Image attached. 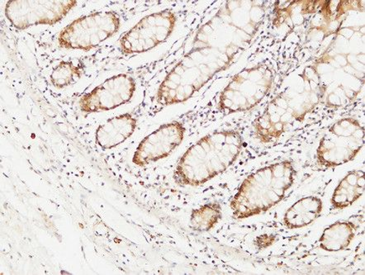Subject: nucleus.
I'll return each instance as SVG.
<instances>
[{
  "instance_id": "obj_1",
  "label": "nucleus",
  "mask_w": 365,
  "mask_h": 275,
  "mask_svg": "<svg viewBox=\"0 0 365 275\" xmlns=\"http://www.w3.org/2000/svg\"><path fill=\"white\" fill-rule=\"evenodd\" d=\"M262 1H227L202 25L192 48L165 77L155 93L158 105L185 103L246 48L262 24Z\"/></svg>"
},
{
  "instance_id": "obj_2",
  "label": "nucleus",
  "mask_w": 365,
  "mask_h": 275,
  "mask_svg": "<svg viewBox=\"0 0 365 275\" xmlns=\"http://www.w3.org/2000/svg\"><path fill=\"white\" fill-rule=\"evenodd\" d=\"M243 142L242 134L235 130L207 134L182 155L174 170V182L180 187L205 185L236 162Z\"/></svg>"
},
{
  "instance_id": "obj_3",
  "label": "nucleus",
  "mask_w": 365,
  "mask_h": 275,
  "mask_svg": "<svg viewBox=\"0 0 365 275\" xmlns=\"http://www.w3.org/2000/svg\"><path fill=\"white\" fill-rule=\"evenodd\" d=\"M295 170L289 160L260 168L248 176L231 201L233 219L242 220L272 209L294 183Z\"/></svg>"
},
{
  "instance_id": "obj_4",
  "label": "nucleus",
  "mask_w": 365,
  "mask_h": 275,
  "mask_svg": "<svg viewBox=\"0 0 365 275\" xmlns=\"http://www.w3.org/2000/svg\"><path fill=\"white\" fill-rule=\"evenodd\" d=\"M273 78V72L263 65L239 72L219 96L218 110L232 114L253 110L268 95Z\"/></svg>"
},
{
  "instance_id": "obj_5",
  "label": "nucleus",
  "mask_w": 365,
  "mask_h": 275,
  "mask_svg": "<svg viewBox=\"0 0 365 275\" xmlns=\"http://www.w3.org/2000/svg\"><path fill=\"white\" fill-rule=\"evenodd\" d=\"M364 128L356 119L342 118L334 123L321 140L317 162L332 168L351 162L364 147Z\"/></svg>"
},
{
  "instance_id": "obj_6",
  "label": "nucleus",
  "mask_w": 365,
  "mask_h": 275,
  "mask_svg": "<svg viewBox=\"0 0 365 275\" xmlns=\"http://www.w3.org/2000/svg\"><path fill=\"white\" fill-rule=\"evenodd\" d=\"M121 27V18L114 11H101L77 19L61 31L62 48L90 51L113 37Z\"/></svg>"
},
{
  "instance_id": "obj_7",
  "label": "nucleus",
  "mask_w": 365,
  "mask_h": 275,
  "mask_svg": "<svg viewBox=\"0 0 365 275\" xmlns=\"http://www.w3.org/2000/svg\"><path fill=\"white\" fill-rule=\"evenodd\" d=\"M176 23V15L170 9L147 15L120 38L121 53L133 55L153 50L170 37Z\"/></svg>"
},
{
  "instance_id": "obj_8",
  "label": "nucleus",
  "mask_w": 365,
  "mask_h": 275,
  "mask_svg": "<svg viewBox=\"0 0 365 275\" xmlns=\"http://www.w3.org/2000/svg\"><path fill=\"white\" fill-rule=\"evenodd\" d=\"M76 0L62 1H9L4 14L15 28L27 29L38 25H55L76 7Z\"/></svg>"
},
{
  "instance_id": "obj_9",
  "label": "nucleus",
  "mask_w": 365,
  "mask_h": 275,
  "mask_svg": "<svg viewBox=\"0 0 365 275\" xmlns=\"http://www.w3.org/2000/svg\"><path fill=\"white\" fill-rule=\"evenodd\" d=\"M137 90V81L128 74L108 78L91 92L81 97V112L95 113L115 110L132 100Z\"/></svg>"
},
{
  "instance_id": "obj_10",
  "label": "nucleus",
  "mask_w": 365,
  "mask_h": 275,
  "mask_svg": "<svg viewBox=\"0 0 365 275\" xmlns=\"http://www.w3.org/2000/svg\"><path fill=\"white\" fill-rule=\"evenodd\" d=\"M186 129L180 122L161 125L140 142L133 155V163L139 167L170 157L184 141Z\"/></svg>"
},
{
  "instance_id": "obj_11",
  "label": "nucleus",
  "mask_w": 365,
  "mask_h": 275,
  "mask_svg": "<svg viewBox=\"0 0 365 275\" xmlns=\"http://www.w3.org/2000/svg\"><path fill=\"white\" fill-rule=\"evenodd\" d=\"M138 127V119L131 113L115 116L98 126L96 142L103 150L115 148L133 136Z\"/></svg>"
},
{
  "instance_id": "obj_12",
  "label": "nucleus",
  "mask_w": 365,
  "mask_h": 275,
  "mask_svg": "<svg viewBox=\"0 0 365 275\" xmlns=\"http://www.w3.org/2000/svg\"><path fill=\"white\" fill-rule=\"evenodd\" d=\"M323 202L316 196H307L294 202L284 215V225L289 230L301 229L312 224L322 214Z\"/></svg>"
},
{
  "instance_id": "obj_13",
  "label": "nucleus",
  "mask_w": 365,
  "mask_h": 275,
  "mask_svg": "<svg viewBox=\"0 0 365 275\" xmlns=\"http://www.w3.org/2000/svg\"><path fill=\"white\" fill-rule=\"evenodd\" d=\"M359 226L356 222L342 220L328 226L318 241L319 247L327 252L346 250L356 236Z\"/></svg>"
},
{
  "instance_id": "obj_14",
  "label": "nucleus",
  "mask_w": 365,
  "mask_h": 275,
  "mask_svg": "<svg viewBox=\"0 0 365 275\" xmlns=\"http://www.w3.org/2000/svg\"><path fill=\"white\" fill-rule=\"evenodd\" d=\"M364 173L353 170L338 184L331 196V204L334 209L343 210L352 206L364 194Z\"/></svg>"
},
{
  "instance_id": "obj_15",
  "label": "nucleus",
  "mask_w": 365,
  "mask_h": 275,
  "mask_svg": "<svg viewBox=\"0 0 365 275\" xmlns=\"http://www.w3.org/2000/svg\"><path fill=\"white\" fill-rule=\"evenodd\" d=\"M222 217V205L217 202H208L192 210L190 227L197 232H207L220 222Z\"/></svg>"
},
{
  "instance_id": "obj_16",
  "label": "nucleus",
  "mask_w": 365,
  "mask_h": 275,
  "mask_svg": "<svg viewBox=\"0 0 365 275\" xmlns=\"http://www.w3.org/2000/svg\"><path fill=\"white\" fill-rule=\"evenodd\" d=\"M85 71V65L82 63L76 65L72 61H61L52 70L50 76L51 84L56 89H64L76 84Z\"/></svg>"
},
{
  "instance_id": "obj_17",
  "label": "nucleus",
  "mask_w": 365,
  "mask_h": 275,
  "mask_svg": "<svg viewBox=\"0 0 365 275\" xmlns=\"http://www.w3.org/2000/svg\"><path fill=\"white\" fill-rule=\"evenodd\" d=\"M277 241L278 237L274 234H262L255 239L254 245L259 251H263L273 246Z\"/></svg>"
},
{
  "instance_id": "obj_18",
  "label": "nucleus",
  "mask_w": 365,
  "mask_h": 275,
  "mask_svg": "<svg viewBox=\"0 0 365 275\" xmlns=\"http://www.w3.org/2000/svg\"><path fill=\"white\" fill-rule=\"evenodd\" d=\"M318 75L317 71L315 69L314 66H309L304 70V74H302V78L304 79H307L309 81L314 80V78Z\"/></svg>"
},
{
  "instance_id": "obj_19",
  "label": "nucleus",
  "mask_w": 365,
  "mask_h": 275,
  "mask_svg": "<svg viewBox=\"0 0 365 275\" xmlns=\"http://www.w3.org/2000/svg\"><path fill=\"white\" fill-rule=\"evenodd\" d=\"M290 18L294 25H300L304 22V17H302V14H293L291 15Z\"/></svg>"
},
{
  "instance_id": "obj_20",
  "label": "nucleus",
  "mask_w": 365,
  "mask_h": 275,
  "mask_svg": "<svg viewBox=\"0 0 365 275\" xmlns=\"http://www.w3.org/2000/svg\"><path fill=\"white\" fill-rule=\"evenodd\" d=\"M340 33L345 36L346 38H349L354 34V32L351 28H342L340 31Z\"/></svg>"
}]
</instances>
